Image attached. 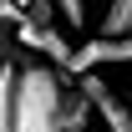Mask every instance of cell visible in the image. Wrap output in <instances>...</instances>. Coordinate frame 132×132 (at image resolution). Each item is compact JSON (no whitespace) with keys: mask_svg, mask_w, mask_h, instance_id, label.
<instances>
[{"mask_svg":"<svg viewBox=\"0 0 132 132\" xmlns=\"http://www.w3.org/2000/svg\"><path fill=\"white\" fill-rule=\"evenodd\" d=\"M71 92L56 66L36 61L26 51L0 61V132H66L61 102Z\"/></svg>","mask_w":132,"mask_h":132,"instance_id":"cell-1","label":"cell"},{"mask_svg":"<svg viewBox=\"0 0 132 132\" xmlns=\"http://www.w3.org/2000/svg\"><path fill=\"white\" fill-rule=\"evenodd\" d=\"M102 66H132V41L127 36H97V41L76 46L66 76H97Z\"/></svg>","mask_w":132,"mask_h":132,"instance_id":"cell-2","label":"cell"},{"mask_svg":"<svg viewBox=\"0 0 132 132\" xmlns=\"http://www.w3.org/2000/svg\"><path fill=\"white\" fill-rule=\"evenodd\" d=\"M15 46L26 51V56H36V61L56 66L61 76H66V66H71V51H76L56 26H31V20H20V26H15Z\"/></svg>","mask_w":132,"mask_h":132,"instance_id":"cell-3","label":"cell"},{"mask_svg":"<svg viewBox=\"0 0 132 132\" xmlns=\"http://www.w3.org/2000/svg\"><path fill=\"white\" fill-rule=\"evenodd\" d=\"M76 92H81L86 107L102 117V127H107V132H132V112H127V102L117 97L102 76H76Z\"/></svg>","mask_w":132,"mask_h":132,"instance_id":"cell-4","label":"cell"},{"mask_svg":"<svg viewBox=\"0 0 132 132\" xmlns=\"http://www.w3.org/2000/svg\"><path fill=\"white\" fill-rule=\"evenodd\" d=\"M102 36H127V41H132V0H112V5H107Z\"/></svg>","mask_w":132,"mask_h":132,"instance_id":"cell-5","label":"cell"},{"mask_svg":"<svg viewBox=\"0 0 132 132\" xmlns=\"http://www.w3.org/2000/svg\"><path fill=\"white\" fill-rule=\"evenodd\" d=\"M15 26H20V10L10 5V0H0V61L20 51V46H15Z\"/></svg>","mask_w":132,"mask_h":132,"instance_id":"cell-6","label":"cell"},{"mask_svg":"<svg viewBox=\"0 0 132 132\" xmlns=\"http://www.w3.org/2000/svg\"><path fill=\"white\" fill-rule=\"evenodd\" d=\"M20 10V20H31V26H56V5L51 0H10Z\"/></svg>","mask_w":132,"mask_h":132,"instance_id":"cell-7","label":"cell"},{"mask_svg":"<svg viewBox=\"0 0 132 132\" xmlns=\"http://www.w3.org/2000/svg\"><path fill=\"white\" fill-rule=\"evenodd\" d=\"M51 5H56V15H61L66 26H76V31L86 26V0H51Z\"/></svg>","mask_w":132,"mask_h":132,"instance_id":"cell-8","label":"cell"},{"mask_svg":"<svg viewBox=\"0 0 132 132\" xmlns=\"http://www.w3.org/2000/svg\"><path fill=\"white\" fill-rule=\"evenodd\" d=\"M86 5H92V0H86Z\"/></svg>","mask_w":132,"mask_h":132,"instance_id":"cell-9","label":"cell"}]
</instances>
